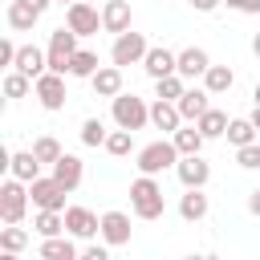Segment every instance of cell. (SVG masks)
Returning <instances> with one entry per match:
<instances>
[{
  "label": "cell",
  "mask_w": 260,
  "mask_h": 260,
  "mask_svg": "<svg viewBox=\"0 0 260 260\" xmlns=\"http://www.w3.org/2000/svg\"><path fill=\"white\" fill-rule=\"evenodd\" d=\"M130 207L138 219H158L167 211V199H162V183L154 175H138L130 183Z\"/></svg>",
  "instance_id": "1"
},
{
  "label": "cell",
  "mask_w": 260,
  "mask_h": 260,
  "mask_svg": "<svg viewBox=\"0 0 260 260\" xmlns=\"http://www.w3.org/2000/svg\"><path fill=\"white\" fill-rule=\"evenodd\" d=\"M110 114H114V126H118V130H142V126L150 122V106H146L142 98L126 93V89L110 102Z\"/></svg>",
  "instance_id": "2"
},
{
  "label": "cell",
  "mask_w": 260,
  "mask_h": 260,
  "mask_svg": "<svg viewBox=\"0 0 260 260\" xmlns=\"http://www.w3.org/2000/svg\"><path fill=\"white\" fill-rule=\"evenodd\" d=\"M179 150H175V142L171 138H158V142H146L142 150H138V175H162L167 167H179Z\"/></svg>",
  "instance_id": "3"
},
{
  "label": "cell",
  "mask_w": 260,
  "mask_h": 260,
  "mask_svg": "<svg viewBox=\"0 0 260 260\" xmlns=\"http://www.w3.org/2000/svg\"><path fill=\"white\" fill-rule=\"evenodd\" d=\"M45 53H49V69L65 77V73H69V61H73V53H77V32H73L69 24L53 28V32H49V45H45Z\"/></svg>",
  "instance_id": "4"
},
{
  "label": "cell",
  "mask_w": 260,
  "mask_h": 260,
  "mask_svg": "<svg viewBox=\"0 0 260 260\" xmlns=\"http://www.w3.org/2000/svg\"><path fill=\"white\" fill-rule=\"evenodd\" d=\"M28 183H20V179H4V187H0V219L4 223H20L24 219V211H28Z\"/></svg>",
  "instance_id": "5"
},
{
  "label": "cell",
  "mask_w": 260,
  "mask_h": 260,
  "mask_svg": "<svg viewBox=\"0 0 260 260\" xmlns=\"http://www.w3.org/2000/svg\"><path fill=\"white\" fill-rule=\"evenodd\" d=\"M150 53V45H146V37L142 32H122V37H114V45H110V61L118 65V69H126V65H142V57Z\"/></svg>",
  "instance_id": "6"
},
{
  "label": "cell",
  "mask_w": 260,
  "mask_h": 260,
  "mask_svg": "<svg viewBox=\"0 0 260 260\" xmlns=\"http://www.w3.org/2000/svg\"><path fill=\"white\" fill-rule=\"evenodd\" d=\"M28 195H32V207L37 211H65V187L53 179V175H41V179H32L28 183Z\"/></svg>",
  "instance_id": "7"
},
{
  "label": "cell",
  "mask_w": 260,
  "mask_h": 260,
  "mask_svg": "<svg viewBox=\"0 0 260 260\" xmlns=\"http://www.w3.org/2000/svg\"><path fill=\"white\" fill-rule=\"evenodd\" d=\"M65 236H73V240H93V236H102V215H93V211L81 207V203H69V207H65Z\"/></svg>",
  "instance_id": "8"
},
{
  "label": "cell",
  "mask_w": 260,
  "mask_h": 260,
  "mask_svg": "<svg viewBox=\"0 0 260 260\" xmlns=\"http://www.w3.org/2000/svg\"><path fill=\"white\" fill-rule=\"evenodd\" d=\"M32 93H37V102L49 110V114H57V110H65V77L61 73H41L37 77V85H32Z\"/></svg>",
  "instance_id": "9"
},
{
  "label": "cell",
  "mask_w": 260,
  "mask_h": 260,
  "mask_svg": "<svg viewBox=\"0 0 260 260\" xmlns=\"http://www.w3.org/2000/svg\"><path fill=\"white\" fill-rule=\"evenodd\" d=\"M65 24H69L77 37H93V32L102 28V12H98L93 4H85V0H77V4L65 8Z\"/></svg>",
  "instance_id": "10"
},
{
  "label": "cell",
  "mask_w": 260,
  "mask_h": 260,
  "mask_svg": "<svg viewBox=\"0 0 260 260\" xmlns=\"http://www.w3.org/2000/svg\"><path fill=\"white\" fill-rule=\"evenodd\" d=\"M142 69H146V77H150V81L171 77V73H179V53H171L167 45H150V53L142 57Z\"/></svg>",
  "instance_id": "11"
},
{
  "label": "cell",
  "mask_w": 260,
  "mask_h": 260,
  "mask_svg": "<svg viewBox=\"0 0 260 260\" xmlns=\"http://www.w3.org/2000/svg\"><path fill=\"white\" fill-rule=\"evenodd\" d=\"M175 175H179L183 187H207V179H211V162H207L203 154H183L179 167H175Z\"/></svg>",
  "instance_id": "12"
},
{
  "label": "cell",
  "mask_w": 260,
  "mask_h": 260,
  "mask_svg": "<svg viewBox=\"0 0 260 260\" xmlns=\"http://www.w3.org/2000/svg\"><path fill=\"white\" fill-rule=\"evenodd\" d=\"M130 215L126 211H106L102 215V244H110V248H122V244H130Z\"/></svg>",
  "instance_id": "13"
},
{
  "label": "cell",
  "mask_w": 260,
  "mask_h": 260,
  "mask_svg": "<svg viewBox=\"0 0 260 260\" xmlns=\"http://www.w3.org/2000/svg\"><path fill=\"white\" fill-rule=\"evenodd\" d=\"M53 179H57L65 191H77L81 179H85V162H81L77 154H61V158L53 162Z\"/></svg>",
  "instance_id": "14"
},
{
  "label": "cell",
  "mask_w": 260,
  "mask_h": 260,
  "mask_svg": "<svg viewBox=\"0 0 260 260\" xmlns=\"http://www.w3.org/2000/svg\"><path fill=\"white\" fill-rule=\"evenodd\" d=\"M211 69V57H207V49H199V45H187V49H179V77H203Z\"/></svg>",
  "instance_id": "15"
},
{
  "label": "cell",
  "mask_w": 260,
  "mask_h": 260,
  "mask_svg": "<svg viewBox=\"0 0 260 260\" xmlns=\"http://www.w3.org/2000/svg\"><path fill=\"white\" fill-rule=\"evenodd\" d=\"M175 106H179L183 122H199V118H203V114L211 110V93H207L203 85H195V89H187V93H183V98H179Z\"/></svg>",
  "instance_id": "16"
},
{
  "label": "cell",
  "mask_w": 260,
  "mask_h": 260,
  "mask_svg": "<svg viewBox=\"0 0 260 260\" xmlns=\"http://www.w3.org/2000/svg\"><path fill=\"white\" fill-rule=\"evenodd\" d=\"M102 28L114 32V37L130 32V4H126V0H106V8H102Z\"/></svg>",
  "instance_id": "17"
},
{
  "label": "cell",
  "mask_w": 260,
  "mask_h": 260,
  "mask_svg": "<svg viewBox=\"0 0 260 260\" xmlns=\"http://www.w3.org/2000/svg\"><path fill=\"white\" fill-rule=\"evenodd\" d=\"M150 126H154V130H162V134H175V130L183 126V114H179V106H175V102H162V98H154V106H150Z\"/></svg>",
  "instance_id": "18"
},
{
  "label": "cell",
  "mask_w": 260,
  "mask_h": 260,
  "mask_svg": "<svg viewBox=\"0 0 260 260\" xmlns=\"http://www.w3.org/2000/svg\"><path fill=\"white\" fill-rule=\"evenodd\" d=\"M89 85H93L98 98H110V102H114V98L122 93V69H118V65H102V69L89 77Z\"/></svg>",
  "instance_id": "19"
},
{
  "label": "cell",
  "mask_w": 260,
  "mask_h": 260,
  "mask_svg": "<svg viewBox=\"0 0 260 260\" xmlns=\"http://www.w3.org/2000/svg\"><path fill=\"white\" fill-rule=\"evenodd\" d=\"M8 175L20 179V183H32V179H41V158H37L32 150H16V154L8 158Z\"/></svg>",
  "instance_id": "20"
},
{
  "label": "cell",
  "mask_w": 260,
  "mask_h": 260,
  "mask_svg": "<svg viewBox=\"0 0 260 260\" xmlns=\"http://www.w3.org/2000/svg\"><path fill=\"white\" fill-rule=\"evenodd\" d=\"M207 211H211V203H207L203 187H187V195L179 199V215H183L187 223H199V219H203Z\"/></svg>",
  "instance_id": "21"
},
{
  "label": "cell",
  "mask_w": 260,
  "mask_h": 260,
  "mask_svg": "<svg viewBox=\"0 0 260 260\" xmlns=\"http://www.w3.org/2000/svg\"><path fill=\"white\" fill-rule=\"evenodd\" d=\"M8 28L12 32H32V24L41 20V12L32 8V4H24V0H8Z\"/></svg>",
  "instance_id": "22"
},
{
  "label": "cell",
  "mask_w": 260,
  "mask_h": 260,
  "mask_svg": "<svg viewBox=\"0 0 260 260\" xmlns=\"http://www.w3.org/2000/svg\"><path fill=\"white\" fill-rule=\"evenodd\" d=\"M171 142H175V150H179V154H199L207 138L199 134V126H195V122H183V126L171 134Z\"/></svg>",
  "instance_id": "23"
},
{
  "label": "cell",
  "mask_w": 260,
  "mask_h": 260,
  "mask_svg": "<svg viewBox=\"0 0 260 260\" xmlns=\"http://www.w3.org/2000/svg\"><path fill=\"white\" fill-rule=\"evenodd\" d=\"M41 260H81V252L73 248V236H53L41 240Z\"/></svg>",
  "instance_id": "24"
},
{
  "label": "cell",
  "mask_w": 260,
  "mask_h": 260,
  "mask_svg": "<svg viewBox=\"0 0 260 260\" xmlns=\"http://www.w3.org/2000/svg\"><path fill=\"white\" fill-rule=\"evenodd\" d=\"M32 232H37L41 240L65 236V211H37V215H32Z\"/></svg>",
  "instance_id": "25"
},
{
  "label": "cell",
  "mask_w": 260,
  "mask_h": 260,
  "mask_svg": "<svg viewBox=\"0 0 260 260\" xmlns=\"http://www.w3.org/2000/svg\"><path fill=\"white\" fill-rule=\"evenodd\" d=\"M236 85V73H232V65H211L207 73H203V89L215 98V93H228Z\"/></svg>",
  "instance_id": "26"
},
{
  "label": "cell",
  "mask_w": 260,
  "mask_h": 260,
  "mask_svg": "<svg viewBox=\"0 0 260 260\" xmlns=\"http://www.w3.org/2000/svg\"><path fill=\"white\" fill-rule=\"evenodd\" d=\"M228 122H232V118H228L223 110H215V106H211L195 126H199V134H203V138H223V134H228Z\"/></svg>",
  "instance_id": "27"
},
{
  "label": "cell",
  "mask_w": 260,
  "mask_h": 260,
  "mask_svg": "<svg viewBox=\"0 0 260 260\" xmlns=\"http://www.w3.org/2000/svg\"><path fill=\"white\" fill-rule=\"evenodd\" d=\"M256 134H260V130L252 126V118H232V122H228V134H223V138H228V142H232V146L240 150V146L256 142Z\"/></svg>",
  "instance_id": "28"
},
{
  "label": "cell",
  "mask_w": 260,
  "mask_h": 260,
  "mask_svg": "<svg viewBox=\"0 0 260 260\" xmlns=\"http://www.w3.org/2000/svg\"><path fill=\"white\" fill-rule=\"evenodd\" d=\"M98 69H102V65H98V53H89V49H77L73 61H69V77H85V81H89Z\"/></svg>",
  "instance_id": "29"
},
{
  "label": "cell",
  "mask_w": 260,
  "mask_h": 260,
  "mask_svg": "<svg viewBox=\"0 0 260 260\" xmlns=\"http://www.w3.org/2000/svg\"><path fill=\"white\" fill-rule=\"evenodd\" d=\"M183 93H187V77H179V73L154 81V98H162V102H179Z\"/></svg>",
  "instance_id": "30"
},
{
  "label": "cell",
  "mask_w": 260,
  "mask_h": 260,
  "mask_svg": "<svg viewBox=\"0 0 260 260\" xmlns=\"http://www.w3.org/2000/svg\"><path fill=\"white\" fill-rule=\"evenodd\" d=\"M28 248V232L20 223H4L0 228V252H24Z\"/></svg>",
  "instance_id": "31"
},
{
  "label": "cell",
  "mask_w": 260,
  "mask_h": 260,
  "mask_svg": "<svg viewBox=\"0 0 260 260\" xmlns=\"http://www.w3.org/2000/svg\"><path fill=\"white\" fill-rule=\"evenodd\" d=\"M32 85H37V81H32L28 73H20V69H8V73H4V98H12V102L24 98Z\"/></svg>",
  "instance_id": "32"
},
{
  "label": "cell",
  "mask_w": 260,
  "mask_h": 260,
  "mask_svg": "<svg viewBox=\"0 0 260 260\" xmlns=\"http://www.w3.org/2000/svg\"><path fill=\"white\" fill-rule=\"evenodd\" d=\"M32 154L41 158V167H53V162H57V158H61L65 150H61V142H57L53 134H41V138L32 142Z\"/></svg>",
  "instance_id": "33"
},
{
  "label": "cell",
  "mask_w": 260,
  "mask_h": 260,
  "mask_svg": "<svg viewBox=\"0 0 260 260\" xmlns=\"http://www.w3.org/2000/svg\"><path fill=\"white\" fill-rule=\"evenodd\" d=\"M130 150H134V130H110V138H106V154L126 158Z\"/></svg>",
  "instance_id": "34"
},
{
  "label": "cell",
  "mask_w": 260,
  "mask_h": 260,
  "mask_svg": "<svg viewBox=\"0 0 260 260\" xmlns=\"http://www.w3.org/2000/svg\"><path fill=\"white\" fill-rule=\"evenodd\" d=\"M106 138H110V130L102 126V118H85L81 122V142L85 146H106Z\"/></svg>",
  "instance_id": "35"
},
{
  "label": "cell",
  "mask_w": 260,
  "mask_h": 260,
  "mask_svg": "<svg viewBox=\"0 0 260 260\" xmlns=\"http://www.w3.org/2000/svg\"><path fill=\"white\" fill-rule=\"evenodd\" d=\"M236 162H240L244 171H260V142L240 146V150H236Z\"/></svg>",
  "instance_id": "36"
},
{
  "label": "cell",
  "mask_w": 260,
  "mask_h": 260,
  "mask_svg": "<svg viewBox=\"0 0 260 260\" xmlns=\"http://www.w3.org/2000/svg\"><path fill=\"white\" fill-rule=\"evenodd\" d=\"M16 53H20V45H12V41L4 37V41H0V65H4V69H16Z\"/></svg>",
  "instance_id": "37"
},
{
  "label": "cell",
  "mask_w": 260,
  "mask_h": 260,
  "mask_svg": "<svg viewBox=\"0 0 260 260\" xmlns=\"http://www.w3.org/2000/svg\"><path fill=\"white\" fill-rule=\"evenodd\" d=\"M81 260H110V244H89V248H81Z\"/></svg>",
  "instance_id": "38"
},
{
  "label": "cell",
  "mask_w": 260,
  "mask_h": 260,
  "mask_svg": "<svg viewBox=\"0 0 260 260\" xmlns=\"http://www.w3.org/2000/svg\"><path fill=\"white\" fill-rule=\"evenodd\" d=\"M187 4H191L195 12H215V8L223 4V0H187Z\"/></svg>",
  "instance_id": "39"
},
{
  "label": "cell",
  "mask_w": 260,
  "mask_h": 260,
  "mask_svg": "<svg viewBox=\"0 0 260 260\" xmlns=\"http://www.w3.org/2000/svg\"><path fill=\"white\" fill-rule=\"evenodd\" d=\"M248 211L260 219V187H256V191H248Z\"/></svg>",
  "instance_id": "40"
},
{
  "label": "cell",
  "mask_w": 260,
  "mask_h": 260,
  "mask_svg": "<svg viewBox=\"0 0 260 260\" xmlns=\"http://www.w3.org/2000/svg\"><path fill=\"white\" fill-rule=\"evenodd\" d=\"M240 12H248V16H256V12H260V0H240Z\"/></svg>",
  "instance_id": "41"
},
{
  "label": "cell",
  "mask_w": 260,
  "mask_h": 260,
  "mask_svg": "<svg viewBox=\"0 0 260 260\" xmlns=\"http://www.w3.org/2000/svg\"><path fill=\"white\" fill-rule=\"evenodd\" d=\"M24 4H32V8H37V12H41V16H45V8H49V4H53V0H24Z\"/></svg>",
  "instance_id": "42"
},
{
  "label": "cell",
  "mask_w": 260,
  "mask_h": 260,
  "mask_svg": "<svg viewBox=\"0 0 260 260\" xmlns=\"http://www.w3.org/2000/svg\"><path fill=\"white\" fill-rule=\"evenodd\" d=\"M0 260H20V252H0Z\"/></svg>",
  "instance_id": "43"
},
{
  "label": "cell",
  "mask_w": 260,
  "mask_h": 260,
  "mask_svg": "<svg viewBox=\"0 0 260 260\" xmlns=\"http://www.w3.org/2000/svg\"><path fill=\"white\" fill-rule=\"evenodd\" d=\"M252 53H256V57H260V32H256V37H252Z\"/></svg>",
  "instance_id": "44"
},
{
  "label": "cell",
  "mask_w": 260,
  "mask_h": 260,
  "mask_svg": "<svg viewBox=\"0 0 260 260\" xmlns=\"http://www.w3.org/2000/svg\"><path fill=\"white\" fill-rule=\"evenodd\" d=\"M252 126H256V130H260V106H256V110H252Z\"/></svg>",
  "instance_id": "45"
},
{
  "label": "cell",
  "mask_w": 260,
  "mask_h": 260,
  "mask_svg": "<svg viewBox=\"0 0 260 260\" xmlns=\"http://www.w3.org/2000/svg\"><path fill=\"white\" fill-rule=\"evenodd\" d=\"M183 260H215V256H195V252H191V256H183Z\"/></svg>",
  "instance_id": "46"
},
{
  "label": "cell",
  "mask_w": 260,
  "mask_h": 260,
  "mask_svg": "<svg viewBox=\"0 0 260 260\" xmlns=\"http://www.w3.org/2000/svg\"><path fill=\"white\" fill-rule=\"evenodd\" d=\"M252 98H256V106H260V81H256V89H252Z\"/></svg>",
  "instance_id": "47"
},
{
  "label": "cell",
  "mask_w": 260,
  "mask_h": 260,
  "mask_svg": "<svg viewBox=\"0 0 260 260\" xmlns=\"http://www.w3.org/2000/svg\"><path fill=\"white\" fill-rule=\"evenodd\" d=\"M53 4H61V8H69V4H77V0H53Z\"/></svg>",
  "instance_id": "48"
},
{
  "label": "cell",
  "mask_w": 260,
  "mask_h": 260,
  "mask_svg": "<svg viewBox=\"0 0 260 260\" xmlns=\"http://www.w3.org/2000/svg\"><path fill=\"white\" fill-rule=\"evenodd\" d=\"M223 4H228V8H236V12H240V0H223Z\"/></svg>",
  "instance_id": "49"
}]
</instances>
